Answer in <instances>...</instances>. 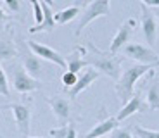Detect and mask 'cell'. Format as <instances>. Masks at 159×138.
I'll return each instance as SVG.
<instances>
[{
  "mask_svg": "<svg viewBox=\"0 0 159 138\" xmlns=\"http://www.w3.org/2000/svg\"><path fill=\"white\" fill-rule=\"evenodd\" d=\"M83 57L90 67H93L99 73H104L106 76L112 78L114 81L121 74V57L111 54V52L100 50L92 42H88V52H85Z\"/></svg>",
  "mask_w": 159,
  "mask_h": 138,
  "instance_id": "6da1fadb",
  "label": "cell"
},
{
  "mask_svg": "<svg viewBox=\"0 0 159 138\" xmlns=\"http://www.w3.org/2000/svg\"><path fill=\"white\" fill-rule=\"evenodd\" d=\"M40 2H43V4H47L48 7H54V0H40Z\"/></svg>",
  "mask_w": 159,
  "mask_h": 138,
  "instance_id": "f546056e",
  "label": "cell"
},
{
  "mask_svg": "<svg viewBox=\"0 0 159 138\" xmlns=\"http://www.w3.org/2000/svg\"><path fill=\"white\" fill-rule=\"evenodd\" d=\"M118 119L116 118H109V119H106V121H102V122H99V124H95V128L90 131V133L87 135V138H100V136H104V135H107L109 131H112V130H116V126H118Z\"/></svg>",
  "mask_w": 159,
  "mask_h": 138,
  "instance_id": "2e32d148",
  "label": "cell"
},
{
  "mask_svg": "<svg viewBox=\"0 0 159 138\" xmlns=\"http://www.w3.org/2000/svg\"><path fill=\"white\" fill-rule=\"evenodd\" d=\"M80 14V7H68V9H62V11H59V12H56L54 14V21H56V24H68V23H71L73 19H75L76 16Z\"/></svg>",
  "mask_w": 159,
  "mask_h": 138,
  "instance_id": "e0dca14e",
  "label": "cell"
},
{
  "mask_svg": "<svg viewBox=\"0 0 159 138\" xmlns=\"http://www.w3.org/2000/svg\"><path fill=\"white\" fill-rule=\"evenodd\" d=\"M7 109L12 110L14 121H16V126L19 130V133L24 135V136H28L30 122H31V109H30V105H24V104H11V105H7Z\"/></svg>",
  "mask_w": 159,
  "mask_h": 138,
  "instance_id": "9c48e42d",
  "label": "cell"
},
{
  "mask_svg": "<svg viewBox=\"0 0 159 138\" xmlns=\"http://www.w3.org/2000/svg\"><path fill=\"white\" fill-rule=\"evenodd\" d=\"M4 4L11 12H19L21 11V2L19 0H4Z\"/></svg>",
  "mask_w": 159,
  "mask_h": 138,
  "instance_id": "d4e9b609",
  "label": "cell"
},
{
  "mask_svg": "<svg viewBox=\"0 0 159 138\" xmlns=\"http://www.w3.org/2000/svg\"><path fill=\"white\" fill-rule=\"evenodd\" d=\"M48 133H50L52 138H66V133H68V124H62L61 128H52Z\"/></svg>",
  "mask_w": 159,
  "mask_h": 138,
  "instance_id": "cb8c5ba5",
  "label": "cell"
},
{
  "mask_svg": "<svg viewBox=\"0 0 159 138\" xmlns=\"http://www.w3.org/2000/svg\"><path fill=\"white\" fill-rule=\"evenodd\" d=\"M140 2L145 5H151V7H159V0H140Z\"/></svg>",
  "mask_w": 159,
  "mask_h": 138,
  "instance_id": "83f0119b",
  "label": "cell"
},
{
  "mask_svg": "<svg viewBox=\"0 0 159 138\" xmlns=\"http://www.w3.org/2000/svg\"><path fill=\"white\" fill-rule=\"evenodd\" d=\"M99 74H100L99 71H95L93 67L88 66L87 69L83 71V74L78 76V79H76L75 85H73L71 88H66V90H68V95L71 97V99H76V97H78L81 91H85V90H87V88L92 85V83L99 78Z\"/></svg>",
  "mask_w": 159,
  "mask_h": 138,
  "instance_id": "30bf717a",
  "label": "cell"
},
{
  "mask_svg": "<svg viewBox=\"0 0 159 138\" xmlns=\"http://www.w3.org/2000/svg\"><path fill=\"white\" fill-rule=\"evenodd\" d=\"M85 48L83 47H78L75 52H73L71 55L68 57V60H66V71H71V73H76L78 74V71L81 69V67H88L87 60H85Z\"/></svg>",
  "mask_w": 159,
  "mask_h": 138,
  "instance_id": "9a60e30c",
  "label": "cell"
},
{
  "mask_svg": "<svg viewBox=\"0 0 159 138\" xmlns=\"http://www.w3.org/2000/svg\"><path fill=\"white\" fill-rule=\"evenodd\" d=\"M152 67L147 64H135V66H130L128 69H125L119 78L116 79V93L123 104H126L128 100L133 97V91H135V83L142 78L143 74H147Z\"/></svg>",
  "mask_w": 159,
  "mask_h": 138,
  "instance_id": "7a4b0ae2",
  "label": "cell"
},
{
  "mask_svg": "<svg viewBox=\"0 0 159 138\" xmlns=\"http://www.w3.org/2000/svg\"><path fill=\"white\" fill-rule=\"evenodd\" d=\"M121 54L126 55L128 59L135 60L137 64H147V66H159V55L151 47L140 43H126L121 48Z\"/></svg>",
  "mask_w": 159,
  "mask_h": 138,
  "instance_id": "277c9868",
  "label": "cell"
},
{
  "mask_svg": "<svg viewBox=\"0 0 159 138\" xmlns=\"http://www.w3.org/2000/svg\"><path fill=\"white\" fill-rule=\"evenodd\" d=\"M4 109H7V105H0V110H4Z\"/></svg>",
  "mask_w": 159,
  "mask_h": 138,
  "instance_id": "1f68e13d",
  "label": "cell"
},
{
  "mask_svg": "<svg viewBox=\"0 0 159 138\" xmlns=\"http://www.w3.org/2000/svg\"><path fill=\"white\" fill-rule=\"evenodd\" d=\"M16 47L7 42V40H0V60H9L16 55Z\"/></svg>",
  "mask_w": 159,
  "mask_h": 138,
  "instance_id": "d6986e66",
  "label": "cell"
},
{
  "mask_svg": "<svg viewBox=\"0 0 159 138\" xmlns=\"http://www.w3.org/2000/svg\"><path fill=\"white\" fill-rule=\"evenodd\" d=\"M66 138H76V130L73 124H68V133H66Z\"/></svg>",
  "mask_w": 159,
  "mask_h": 138,
  "instance_id": "4316f807",
  "label": "cell"
},
{
  "mask_svg": "<svg viewBox=\"0 0 159 138\" xmlns=\"http://www.w3.org/2000/svg\"><path fill=\"white\" fill-rule=\"evenodd\" d=\"M111 14V0H92L90 4L85 7V11L81 12L78 24H76V35H81L83 28L87 24H90L97 17H104Z\"/></svg>",
  "mask_w": 159,
  "mask_h": 138,
  "instance_id": "3957f363",
  "label": "cell"
},
{
  "mask_svg": "<svg viewBox=\"0 0 159 138\" xmlns=\"http://www.w3.org/2000/svg\"><path fill=\"white\" fill-rule=\"evenodd\" d=\"M76 79H78V74L76 73H71V71H66L62 74V85L66 88H71L73 85L76 83Z\"/></svg>",
  "mask_w": 159,
  "mask_h": 138,
  "instance_id": "7402d4cb",
  "label": "cell"
},
{
  "mask_svg": "<svg viewBox=\"0 0 159 138\" xmlns=\"http://www.w3.org/2000/svg\"><path fill=\"white\" fill-rule=\"evenodd\" d=\"M28 47H30V50H31L35 55H38L40 59H45V60H48V62H54V64H57L59 67L66 69V59H64V55H61L57 50L47 47V45L38 43V42H33V40L28 42Z\"/></svg>",
  "mask_w": 159,
  "mask_h": 138,
  "instance_id": "52a82bcc",
  "label": "cell"
},
{
  "mask_svg": "<svg viewBox=\"0 0 159 138\" xmlns=\"http://www.w3.org/2000/svg\"><path fill=\"white\" fill-rule=\"evenodd\" d=\"M147 109L149 107L143 104L142 97H140V95H133L126 104H123V109L118 112L116 119H118V121H125V119L130 118L131 114H135V112H145Z\"/></svg>",
  "mask_w": 159,
  "mask_h": 138,
  "instance_id": "8fae6325",
  "label": "cell"
},
{
  "mask_svg": "<svg viewBox=\"0 0 159 138\" xmlns=\"http://www.w3.org/2000/svg\"><path fill=\"white\" fill-rule=\"evenodd\" d=\"M9 81H7V76H5V71L2 69V64H0V95H5L9 97Z\"/></svg>",
  "mask_w": 159,
  "mask_h": 138,
  "instance_id": "44dd1931",
  "label": "cell"
},
{
  "mask_svg": "<svg viewBox=\"0 0 159 138\" xmlns=\"http://www.w3.org/2000/svg\"><path fill=\"white\" fill-rule=\"evenodd\" d=\"M5 21H7V14L4 12V9L0 7V26H4Z\"/></svg>",
  "mask_w": 159,
  "mask_h": 138,
  "instance_id": "f1b7e54d",
  "label": "cell"
},
{
  "mask_svg": "<svg viewBox=\"0 0 159 138\" xmlns=\"http://www.w3.org/2000/svg\"><path fill=\"white\" fill-rule=\"evenodd\" d=\"M152 12H154V16H156V17H157V19H159V7L156 9V11H152Z\"/></svg>",
  "mask_w": 159,
  "mask_h": 138,
  "instance_id": "4dcf8cb0",
  "label": "cell"
},
{
  "mask_svg": "<svg viewBox=\"0 0 159 138\" xmlns=\"http://www.w3.org/2000/svg\"><path fill=\"white\" fill-rule=\"evenodd\" d=\"M12 87L19 93H30V91L40 90V81L28 74L23 67H14L12 69Z\"/></svg>",
  "mask_w": 159,
  "mask_h": 138,
  "instance_id": "5b68a950",
  "label": "cell"
},
{
  "mask_svg": "<svg viewBox=\"0 0 159 138\" xmlns=\"http://www.w3.org/2000/svg\"><path fill=\"white\" fill-rule=\"evenodd\" d=\"M26 138H42V136H26Z\"/></svg>",
  "mask_w": 159,
  "mask_h": 138,
  "instance_id": "d6a6232c",
  "label": "cell"
},
{
  "mask_svg": "<svg viewBox=\"0 0 159 138\" xmlns=\"http://www.w3.org/2000/svg\"><path fill=\"white\" fill-rule=\"evenodd\" d=\"M33 5V12H35V21L36 24L42 23V19H43V11H42V5H40V0H30Z\"/></svg>",
  "mask_w": 159,
  "mask_h": 138,
  "instance_id": "603a6c76",
  "label": "cell"
},
{
  "mask_svg": "<svg viewBox=\"0 0 159 138\" xmlns=\"http://www.w3.org/2000/svg\"><path fill=\"white\" fill-rule=\"evenodd\" d=\"M111 138H133V135H131L130 130H114V133L111 135Z\"/></svg>",
  "mask_w": 159,
  "mask_h": 138,
  "instance_id": "484cf974",
  "label": "cell"
},
{
  "mask_svg": "<svg viewBox=\"0 0 159 138\" xmlns=\"http://www.w3.org/2000/svg\"><path fill=\"white\" fill-rule=\"evenodd\" d=\"M23 69L26 73H28L31 78L38 79L40 74H42V71H43V66H42V59H40L38 55L35 54H28L24 55L23 59Z\"/></svg>",
  "mask_w": 159,
  "mask_h": 138,
  "instance_id": "5bb4252c",
  "label": "cell"
},
{
  "mask_svg": "<svg viewBox=\"0 0 159 138\" xmlns=\"http://www.w3.org/2000/svg\"><path fill=\"white\" fill-rule=\"evenodd\" d=\"M137 26V21L133 19V17H130V19H126L121 26H119L118 33H116V36L112 38L111 45H109V50L111 54H118V52H121V48L125 47V45L128 43V38H130V35L133 33V29H135Z\"/></svg>",
  "mask_w": 159,
  "mask_h": 138,
  "instance_id": "ba28073f",
  "label": "cell"
},
{
  "mask_svg": "<svg viewBox=\"0 0 159 138\" xmlns=\"http://www.w3.org/2000/svg\"><path fill=\"white\" fill-rule=\"evenodd\" d=\"M42 5V11H43V19L40 24H35L33 28H30V33H40V31H54V28H56V21H54V12H52V7H48L47 4L43 2H40Z\"/></svg>",
  "mask_w": 159,
  "mask_h": 138,
  "instance_id": "4fadbf2b",
  "label": "cell"
},
{
  "mask_svg": "<svg viewBox=\"0 0 159 138\" xmlns=\"http://www.w3.org/2000/svg\"><path fill=\"white\" fill-rule=\"evenodd\" d=\"M131 131L135 133L137 138H159V131L142 128L140 124H133V126H131Z\"/></svg>",
  "mask_w": 159,
  "mask_h": 138,
  "instance_id": "ffe728a7",
  "label": "cell"
},
{
  "mask_svg": "<svg viewBox=\"0 0 159 138\" xmlns=\"http://www.w3.org/2000/svg\"><path fill=\"white\" fill-rule=\"evenodd\" d=\"M147 107L151 110L159 109V83H152L147 90Z\"/></svg>",
  "mask_w": 159,
  "mask_h": 138,
  "instance_id": "ac0fdd59",
  "label": "cell"
},
{
  "mask_svg": "<svg viewBox=\"0 0 159 138\" xmlns=\"http://www.w3.org/2000/svg\"><path fill=\"white\" fill-rule=\"evenodd\" d=\"M142 33L145 42L152 47L157 40V17L145 4H142Z\"/></svg>",
  "mask_w": 159,
  "mask_h": 138,
  "instance_id": "8992f818",
  "label": "cell"
},
{
  "mask_svg": "<svg viewBox=\"0 0 159 138\" xmlns=\"http://www.w3.org/2000/svg\"><path fill=\"white\" fill-rule=\"evenodd\" d=\"M47 102H48V105L52 107L56 118L59 119L62 124L68 121L69 114H71V104H69V100L62 99V97H54V99H48Z\"/></svg>",
  "mask_w": 159,
  "mask_h": 138,
  "instance_id": "7c38bea8",
  "label": "cell"
}]
</instances>
